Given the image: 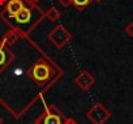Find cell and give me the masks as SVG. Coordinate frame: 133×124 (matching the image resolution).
<instances>
[{
    "label": "cell",
    "mask_w": 133,
    "mask_h": 124,
    "mask_svg": "<svg viewBox=\"0 0 133 124\" xmlns=\"http://www.w3.org/2000/svg\"><path fill=\"white\" fill-rule=\"evenodd\" d=\"M5 64H7V54L5 51L0 50V68H3Z\"/></svg>",
    "instance_id": "8992f818"
},
{
    "label": "cell",
    "mask_w": 133,
    "mask_h": 124,
    "mask_svg": "<svg viewBox=\"0 0 133 124\" xmlns=\"http://www.w3.org/2000/svg\"><path fill=\"white\" fill-rule=\"evenodd\" d=\"M95 2H101V0H95Z\"/></svg>",
    "instance_id": "ba28073f"
},
{
    "label": "cell",
    "mask_w": 133,
    "mask_h": 124,
    "mask_svg": "<svg viewBox=\"0 0 133 124\" xmlns=\"http://www.w3.org/2000/svg\"><path fill=\"white\" fill-rule=\"evenodd\" d=\"M42 124H61V119L55 114H46L42 118Z\"/></svg>",
    "instance_id": "277c9868"
},
{
    "label": "cell",
    "mask_w": 133,
    "mask_h": 124,
    "mask_svg": "<svg viewBox=\"0 0 133 124\" xmlns=\"http://www.w3.org/2000/svg\"><path fill=\"white\" fill-rule=\"evenodd\" d=\"M15 18H16V21L20 22V24H26V22H29L30 18H31V12H30L28 8H22V9L15 16Z\"/></svg>",
    "instance_id": "3957f363"
},
{
    "label": "cell",
    "mask_w": 133,
    "mask_h": 124,
    "mask_svg": "<svg viewBox=\"0 0 133 124\" xmlns=\"http://www.w3.org/2000/svg\"><path fill=\"white\" fill-rule=\"evenodd\" d=\"M22 8H24V3L21 2V0H11V2L8 3V5H7V12H8L9 16L15 17Z\"/></svg>",
    "instance_id": "7a4b0ae2"
},
{
    "label": "cell",
    "mask_w": 133,
    "mask_h": 124,
    "mask_svg": "<svg viewBox=\"0 0 133 124\" xmlns=\"http://www.w3.org/2000/svg\"><path fill=\"white\" fill-rule=\"evenodd\" d=\"M31 75H33V79L37 81V82H46L48 79H50V75H51V69L47 64L44 63H39V64H35L33 71H31Z\"/></svg>",
    "instance_id": "6da1fadb"
},
{
    "label": "cell",
    "mask_w": 133,
    "mask_h": 124,
    "mask_svg": "<svg viewBox=\"0 0 133 124\" xmlns=\"http://www.w3.org/2000/svg\"><path fill=\"white\" fill-rule=\"evenodd\" d=\"M125 31L129 37H133V22H130L127 28H125Z\"/></svg>",
    "instance_id": "52a82bcc"
},
{
    "label": "cell",
    "mask_w": 133,
    "mask_h": 124,
    "mask_svg": "<svg viewBox=\"0 0 133 124\" xmlns=\"http://www.w3.org/2000/svg\"><path fill=\"white\" fill-rule=\"evenodd\" d=\"M72 2H73V4L76 5V8H78V9H84L85 7L89 5V3L91 2V0H72Z\"/></svg>",
    "instance_id": "5b68a950"
}]
</instances>
